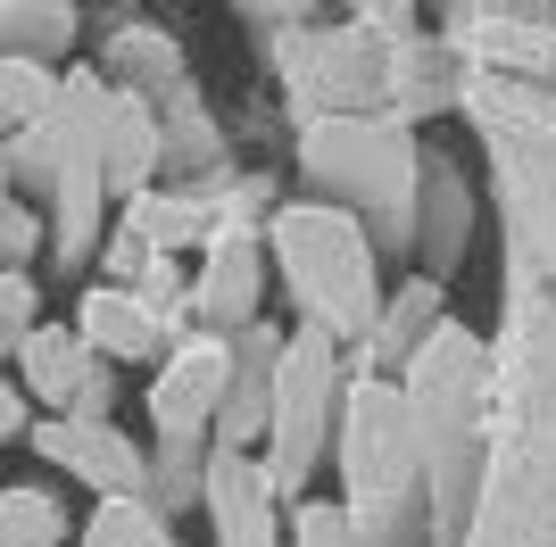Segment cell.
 I'll return each mask as SVG.
<instances>
[{
  "instance_id": "obj_3",
  "label": "cell",
  "mask_w": 556,
  "mask_h": 547,
  "mask_svg": "<svg viewBox=\"0 0 556 547\" xmlns=\"http://www.w3.org/2000/svg\"><path fill=\"white\" fill-rule=\"evenodd\" d=\"M332 465H341V506L366 531H382L407 506V489L424 481V423H416V398H407L399 373H357L349 382Z\"/></svg>"
},
{
  "instance_id": "obj_13",
  "label": "cell",
  "mask_w": 556,
  "mask_h": 547,
  "mask_svg": "<svg viewBox=\"0 0 556 547\" xmlns=\"http://www.w3.org/2000/svg\"><path fill=\"white\" fill-rule=\"evenodd\" d=\"M75 332L109 365H150V357L166 365V348H175V332L150 316V298H141L134 282H92V291L75 298Z\"/></svg>"
},
{
  "instance_id": "obj_16",
  "label": "cell",
  "mask_w": 556,
  "mask_h": 547,
  "mask_svg": "<svg viewBox=\"0 0 556 547\" xmlns=\"http://www.w3.org/2000/svg\"><path fill=\"white\" fill-rule=\"evenodd\" d=\"M59 100H67V75L42 67V59H0V116H9V141L50 133L59 125Z\"/></svg>"
},
{
  "instance_id": "obj_10",
  "label": "cell",
  "mask_w": 556,
  "mask_h": 547,
  "mask_svg": "<svg viewBox=\"0 0 556 547\" xmlns=\"http://www.w3.org/2000/svg\"><path fill=\"white\" fill-rule=\"evenodd\" d=\"M266 274H275L266 241H250V232H216L208 250H200V274H191V332H225V341H241V332L257 323V307H266Z\"/></svg>"
},
{
  "instance_id": "obj_12",
  "label": "cell",
  "mask_w": 556,
  "mask_h": 547,
  "mask_svg": "<svg viewBox=\"0 0 556 547\" xmlns=\"http://www.w3.org/2000/svg\"><path fill=\"white\" fill-rule=\"evenodd\" d=\"M282 348L291 332L282 323H250L232 341V390H225V415H216V448H266L275 440V382H282Z\"/></svg>"
},
{
  "instance_id": "obj_5",
  "label": "cell",
  "mask_w": 556,
  "mask_h": 547,
  "mask_svg": "<svg viewBox=\"0 0 556 547\" xmlns=\"http://www.w3.org/2000/svg\"><path fill=\"white\" fill-rule=\"evenodd\" d=\"M482 141L507 182V232L523 257H556V116L540 91H482Z\"/></svg>"
},
{
  "instance_id": "obj_9",
  "label": "cell",
  "mask_w": 556,
  "mask_h": 547,
  "mask_svg": "<svg viewBox=\"0 0 556 547\" xmlns=\"http://www.w3.org/2000/svg\"><path fill=\"white\" fill-rule=\"evenodd\" d=\"M200 506H208L216 547H282L291 539L282 481H275V465L250 456V448H208V489H200Z\"/></svg>"
},
{
  "instance_id": "obj_19",
  "label": "cell",
  "mask_w": 556,
  "mask_h": 547,
  "mask_svg": "<svg viewBox=\"0 0 556 547\" xmlns=\"http://www.w3.org/2000/svg\"><path fill=\"white\" fill-rule=\"evenodd\" d=\"M67 506L34 489V481H9L0 489V547H67Z\"/></svg>"
},
{
  "instance_id": "obj_20",
  "label": "cell",
  "mask_w": 556,
  "mask_h": 547,
  "mask_svg": "<svg viewBox=\"0 0 556 547\" xmlns=\"http://www.w3.org/2000/svg\"><path fill=\"white\" fill-rule=\"evenodd\" d=\"M441 323H448L441 291H432V282H407V291H399V307H391V323H382V332H374V348H382V357H391L399 373H407V365H416V348L432 341V332H441Z\"/></svg>"
},
{
  "instance_id": "obj_7",
  "label": "cell",
  "mask_w": 556,
  "mask_h": 547,
  "mask_svg": "<svg viewBox=\"0 0 556 547\" xmlns=\"http://www.w3.org/2000/svg\"><path fill=\"white\" fill-rule=\"evenodd\" d=\"M225 390H232V341L225 332H191V341L166 348V365L150 373V432L159 448H216V415H225Z\"/></svg>"
},
{
  "instance_id": "obj_18",
  "label": "cell",
  "mask_w": 556,
  "mask_h": 547,
  "mask_svg": "<svg viewBox=\"0 0 556 547\" xmlns=\"http://www.w3.org/2000/svg\"><path fill=\"white\" fill-rule=\"evenodd\" d=\"M75 547H175V539H166V506L159 498H92Z\"/></svg>"
},
{
  "instance_id": "obj_22",
  "label": "cell",
  "mask_w": 556,
  "mask_h": 547,
  "mask_svg": "<svg viewBox=\"0 0 556 547\" xmlns=\"http://www.w3.org/2000/svg\"><path fill=\"white\" fill-rule=\"evenodd\" d=\"M42 250V216L25 200H9V274H25V257Z\"/></svg>"
},
{
  "instance_id": "obj_4",
  "label": "cell",
  "mask_w": 556,
  "mask_h": 547,
  "mask_svg": "<svg viewBox=\"0 0 556 547\" xmlns=\"http://www.w3.org/2000/svg\"><path fill=\"white\" fill-rule=\"evenodd\" d=\"M349 357L332 332L316 323H291V348H282V382H275V440H266V465H275L282 489H300L316 465L341 440V407H349Z\"/></svg>"
},
{
  "instance_id": "obj_6",
  "label": "cell",
  "mask_w": 556,
  "mask_h": 547,
  "mask_svg": "<svg viewBox=\"0 0 556 547\" xmlns=\"http://www.w3.org/2000/svg\"><path fill=\"white\" fill-rule=\"evenodd\" d=\"M300 158L316 182H341V191L382 207H407V182H416V141L399 116H316Z\"/></svg>"
},
{
  "instance_id": "obj_14",
  "label": "cell",
  "mask_w": 556,
  "mask_h": 547,
  "mask_svg": "<svg viewBox=\"0 0 556 547\" xmlns=\"http://www.w3.org/2000/svg\"><path fill=\"white\" fill-rule=\"evenodd\" d=\"M109 191L125 207L150 200V175H159V100L150 91H116V109H109Z\"/></svg>"
},
{
  "instance_id": "obj_21",
  "label": "cell",
  "mask_w": 556,
  "mask_h": 547,
  "mask_svg": "<svg viewBox=\"0 0 556 547\" xmlns=\"http://www.w3.org/2000/svg\"><path fill=\"white\" fill-rule=\"evenodd\" d=\"M291 547H366V523L341 498H300L291 506Z\"/></svg>"
},
{
  "instance_id": "obj_2",
  "label": "cell",
  "mask_w": 556,
  "mask_h": 547,
  "mask_svg": "<svg viewBox=\"0 0 556 547\" xmlns=\"http://www.w3.org/2000/svg\"><path fill=\"white\" fill-rule=\"evenodd\" d=\"M266 257H275L282 291L300 323L332 332L341 348L382 332V274H374V232L332 200H291L266 216Z\"/></svg>"
},
{
  "instance_id": "obj_15",
  "label": "cell",
  "mask_w": 556,
  "mask_h": 547,
  "mask_svg": "<svg viewBox=\"0 0 556 547\" xmlns=\"http://www.w3.org/2000/svg\"><path fill=\"white\" fill-rule=\"evenodd\" d=\"M200 232H208V207L184 200V191H150V200L125 207V241H134L141 257H184ZM208 241H216V232H208Z\"/></svg>"
},
{
  "instance_id": "obj_17",
  "label": "cell",
  "mask_w": 556,
  "mask_h": 547,
  "mask_svg": "<svg viewBox=\"0 0 556 547\" xmlns=\"http://www.w3.org/2000/svg\"><path fill=\"white\" fill-rule=\"evenodd\" d=\"M75 9L67 0H9V9H0V34H9V59H67V42H75Z\"/></svg>"
},
{
  "instance_id": "obj_1",
  "label": "cell",
  "mask_w": 556,
  "mask_h": 547,
  "mask_svg": "<svg viewBox=\"0 0 556 547\" xmlns=\"http://www.w3.org/2000/svg\"><path fill=\"white\" fill-rule=\"evenodd\" d=\"M399 382H407L416 423H424L432 523H441V547H457L465 523H482L473 506L490 498V348H482V332L473 323H441Z\"/></svg>"
},
{
  "instance_id": "obj_8",
  "label": "cell",
  "mask_w": 556,
  "mask_h": 547,
  "mask_svg": "<svg viewBox=\"0 0 556 547\" xmlns=\"http://www.w3.org/2000/svg\"><path fill=\"white\" fill-rule=\"evenodd\" d=\"M17 382H25L34 407L67 415V423H109V407H116V365L100 357L75 323H42V332L17 348Z\"/></svg>"
},
{
  "instance_id": "obj_11",
  "label": "cell",
  "mask_w": 556,
  "mask_h": 547,
  "mask_svg": "<svg viewBox=\"0 0 556 547\" xmlns=\"http://www.w3.org/2000/svg\"><path fill=\"white\" fill-rule=\"evenodd\" d=\"M34 448H42L59 473H75L92 498H150V456H141V440L116 432V423H67V415H42Z\"/></svg>"
},
{
  "instance_id": "obj_23",
  "label": "cell",
  "mask_w": 556,
  "mask_h": 547,
  "mask_svg": "<svg viewBox=\"0 0 556 547\" xmlns=\"http://www.w3.org/2000/svg\"><path fill=\"white\" fill-rule=\"evenodd\" d=\"M25 432H42V423H34V398H25V382H9V390H0V440H25Z\"/></svg>"
}]
</instances>
